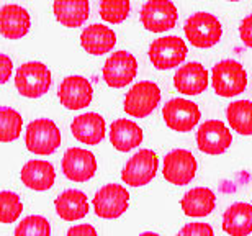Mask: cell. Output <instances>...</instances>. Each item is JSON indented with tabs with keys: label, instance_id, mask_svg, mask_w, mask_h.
<instances>
[{
	"label": "cell",
	"instance_id": "1",
	"mask_svg": "<svg viewBox=\"0 0 252 236\" xmlns=\"http://www.w3.org/2000/svg\"><path fill=\"white\" fill-rule=\"evenodd\" d=\"M25 143L33 154L48 156L61 146V132L53 120L38 118L28 125Z\"/></svg>",
	"mask_w": 252,
	"mask_h": 236
},
{
	"label": "cell",
	"instance_id": "2",
	"mask_svg": "<svg viewBox=\"0 0 252 236\" xmlns=\"http://www.w3.org/2000/svg\"><path fill=\"white\" fill-rule=\"evenodd\" d=\"M51 71L43 63H25L15 74V85L23 97H43L51 87Z\"/></svg>",
	"mask_w": 252,
	"mask_h": 236
},
{
	"label": "cell",
	"instance_id": "3",
	"mask_svg": "<svg viewBox=\"0 0 252 236\" xmlns=\"http://www.w3.org/2000/svg\"><path fill=\"white\" fill-rule=\"evenodd\" d=\"M211 80L215 92L221 97H234L243 94L248 87V74L244 67L231 59L216 64L211 71Z\"/></svg>",
	"mask_w": 252,
	"mask_h": 236
},
{
	"label": "cell",
	"instance_id": "4",
	"mask_svg": "<svg viewBox=\"0 0 252 236\" xmlns=\"http://www.w3.org/2000/svg\"><path fill=\"white\" fill-rule=\"evenodd\" d=\"M185 36L196 48H211L220 41L221 38V25L218 18L211 13L198 12L193 13L187 20L184 27Z\"/></svg>",
	"mask_w": 252,
	"mask_h": 236
},
{
	"label": "cell",
	"instance_id": "5",
	"mask_svg": "<svg viewBox=\"0 0 252 236\" xmlns=\"http://www.w3.org/2000/svg\"><path fill=\"white\" fill-rule=\"evenodd\" d=\"M160 102V89L151 80H141L131 87L125 99V112L129 117L144 118L156 110Z\"/></svg>",
	"mask_w": 252,
	"mask_h": 236
},
{
	"label": "cell",
	"instance_id": "6",
	"mask_svg": "<svg viewBox=\"0 0 252 236\" xmlns=\"http://www.w3.org/2000/svg\"><path fill=\"white\" fill-rule=\"evenodd\" d=\"M162 117L165 125L179 133L191 132L198 125L201 113L196 103L185 99H172L164 105Z\"/></svg>",
	"mask_w": 252,
	"mask_h": 236
},
{
	"label": "cell",
	"instance_id": "7",
	"mask_svg": "<svg viewBox=\"0 0 252 236\" xmlns=\"http://www.w3.org/2000/svg\"><path fill=\"white\" fill-rule=\"evenodd\" d=\"M129 194L123 185L120 184H107L95 194L94 197V210L97 217L105 220L118 218L128 210Z\"/></svg>",
	"mask_w": 252,
	"mask_h": 236
},
{
	"label": "cell",
	"instance_id": "8",
	"mask_svg": "<svg viewBox=\"0 0 252 236\" xmlns=\"http://www.w3.org/2000/svg\"><path fill=\"white\" fill-rule=\"evenodd\" d=\"M187 58V46L179 36H164L154 39L149 46V59L154 67L165 69L177 67Z\"/></svg>",
	"mask_w": 252,
	"mask_h": 236
},
{
	"label": "cell",
	"instance_id": "9",
	"mask_svg": "<svg viewBox=\"0 0 252 236\" xmlns=\"http://www.w3.org/2000/svg\"><path fill=\"white\" fill-rule=\"evenodd\" d=\"M177 8L170 0H148L141 8V23L153 33H162L177 23Z\"/></svg>",
	"mask_w": 252,
	"mask_h": 236
},
{
	"label": "cell",
	"instance_id": "10",
	"mask_svg": "<svg viewBox=\"0 0 252 236\" xmlns=\"http://www.w3.org/2000/svg\"><path fill=\"white\" fill-rule=\"evenodd\" d=\"M158 164L159 161L154 151H151V149H141L139 153H136L126 163L122 172L123 182L131 185V187H141V185L149 184L156 177Z\"/></svg>",
	"mask_w": 252,
	"mask_h": 236
},
{
	"label": "cell",
	"instance_id": "11",
	"mask_svg": "<svg viewBox=\"0 0 252 236\" xmlns=\"http://www.w3.org/2000/svg\"><path fill=\"white\" fill-rule=\"evenodd\" d=\"M162 174L174 185H187L196 174V159L187 149H174L164 158Z\"/></svg>",
	"mask_w": 252,
	"mask_h": 236
},
{
	"label": "cell",
	"instance_id": "12",
	"mask_svg": "<svg viewBox=\"0 0 252 236\" xmlns=\"http://www.w3.org/2000/svg\"><path fill=\"white\" fill-rule=\"evenodd\" d=\"M138 63L131 53L117 51L103 64V79L110 87L122 89L136 77Z\"/></svg>",
	"mask_w": 252,
	"mask_h": 236
},
{
	"label": "cell",
	"instance_id": "13",
	"mask_svg": "<svg viewBox=\"0 0 252 236\" xmlns=\"http://www.w3.org/2000/svg\"><path fill=\"white\" fill-rule=\"evenodd\" d=\"M233 136L220 120H208L196 132V144L205 154H221L231 146Z\"/></svg>",
	"mask_w": 252,
	"mask_h": 236
},
{
	"label": "cell",
	"instance_id": "14",
	"mask_svg": "<svg viewBox=\"0 0 252 236\" xmlns=\"http://www.w3.org/2000/svg\"><path fill=\"white\" fill-rule=\"evenodd\" d=\"M63 172L74 182H85L97 172V159L87 149L70 148L64 153Z\"/></svg>",
	"mask_w": 252,
	"mask_h": 236
},
{
	"label": "cell",
	"instance_id": "15",
	"mask_svg": "<svg viewBox=\"0 0 252 236\" xmlns=\"http://www.w3.org/2000/svg\"><path fill=\"white\" fill-rule=\"evenodd\" d=\"M58 97L64 107L69 110L85 108L92 102L94 97L92 84L82 76H69L59 85Z\"/></svg>",
	"mask_w": 252,
	"mask_h": 236
},
{
	"label": "cell",
	"instance_id": "16",
	"mask_svg": "<svg viewBox=\"0 0 252 236\" xmlns=\"http://www.w3.org/2000/svg\"><path fill=\"white\" fill-rule=\"evenodd\" d=\"M174 85L185 95H198L208 87V71L200 63H189L175 72Z\"/></svg>",
	"mask_w": 252,
	"mask_h": 236
},
{
	"label": "cell",
	"instance_id": "17",
	"mask_svg": "<svg viewBox=\"0 0 252 236\" xmlns=\"http://www.w3.org/2000/svg\"><path fill=\"white\" fill-rule=\"evenodd\" d=\"M30 13L20 5H5L0 8V34L8 39H20L30 32Z\"/></svg>",
	"mask_w": 252,
	"mask_h": 236
},
{
	"label": "cell",
	"instance_id": "18",
	"mask_svg": "<svg viewBox=\"0 0 252 236\" xmlns=\"http://www.w3.org/2000/svg\"><path fill=\"white\" fill-rule=\"evenodd\" d=\"M20 177L28 189L43 192V190L53 187L54 180H56V170H54V166L49 161L33 159L23 166Z\"/></svg>",
	"mask_w": 252,
	"mask_h": 236
},
{
	"label": "cell",
	"instance_id": "19",
	"mask_svg": "<svg viewBox=\"0 0 252 236\" xmlns=\"http://www.w3.org/2000/svg\"><path fill=\"white\" fill-rule=\"evenodd\" d=\"M74 138L84 144H98L105 138V120L98 113H84L70 123Z\"/></svg>",
	"mask_w": 252,
	"mask_h": 236
},
{
	"label": "cell",
	"instance_id": "20",
	"mask_svg": "<svg viewBox=\"0 0 252 236\" xmlns=\"http://www.w3.org/2000/svg\"><path fill=\"white\" fill-rule=\"evenodd\" d=\"M115 43H117V34L112 28L105 25H90L80 34V44L89 54L100 56L108 51H112Z\"/></svg>",
	"mask_w": 252,
	"mask_h": 236
},
{
	"label": "cell",
	"instance_id": "21",
	"mask_svg": "<svg viewBox=\"0 0 252 236\" xmlns=\"http://www.w3.org/2000/svg\"><path fill=\"white\" fill-rule=\"evenodd\" d=\"M110 141L118 151L128 153L131 149L138 148L143 141V130L131 120H115L110 127Z\"/></svg>",
	"mask_w": 252,
	"mask_h": 236
},
{
	"label": "cell",
	"instance_id": "22",
	"mask_svg": "<svg viewBox=\"0 0 252 236\" xmlns=\"http://www.w3.org/2000/svg\"><path fill=\"white\" fill-rule=\"evenodd\" d=\"M56 213L65 222H77L89 213L87 195L80 190H65L56 199Z\"/></svg>",
	"mask_w": 252,
	"mask_h": 236
},
{
	"label": "cell",
	"instance_id": "23",
	"mask_svg": "<svg viewBox=\"0 0 252 236\" xmlns=\"http://www.w3.org/2000/svg\"><path fill=\"white\" fill-rule=\"evenodd\" d=\"M53 10L58 22L67 28L84 25L90 15L89 0H54Z\"/></svg>",
	"mask_w": 252,
	"mask_h": 236
},
{
	"label": "cell",
	"instance_id": "24",
	"mask_svg": "<svg viewBox=\"0 0 252 236\" xmlns=\"http://www.w3.org/2000/svg\"><path fill=\"white\" fill-rule=\"evenodd\" d=\"M180 205L187 217H208L216 207V195L208 187H195L184 195Z\"/></svg>",
	"mask_w": 252,
	"mask_h": 236
},
{
	"label": "cell",
	"instance_id": "25",
	"mask_svg": "<svg viewBox=\"0 0 252 236\" xmlns=\"http://www.w3.org/2000/svg\"><path fill=\"white\" fill-rule=\"evenodd\" d=\"M223 230L231 236H249L252 233V205L234 203L223 215Z\"/></svg>",
	"mask_w": 252,
	"mask_h": 236
},
{
	"label": "cell",
	"instance_id": "26",
	"mask_svg": "<svg viewBox=\"0 0 252 236\" xmlns=\"http://www.w3.org/2000/svg\"><path fill=\"white\" fill-rule=\"evenodd\" d=\"M226 118L234 132L246 136L252 135V102L249 100H238L231 103L226 110Z\"/></svg>",
	"mask_w": 252,
	"mask_h": 236
},
{
	"label": "cell",
	"instance_id": "27",
	"mask_svg": "<svg viewBox=\"0 0 252 236\" xmlns=\"http://www.w3.org/2000/svg\"><path fill=\"white\" fill-rule=\"evenodd\" d=\"M23 118L17 110L10 107H0V141H15L22 135Z\"/></svg>",
	"mask_w": 252,
	"mask_h": 236
},
{
	"label": "cell",
	"instance_id": "28",
	"mask_svg": "<svg viewBox=\"0 0 252 236\" xmlns=\"http://www.w3.org/2000/svg\"><path fill=\"white\" fill-rule=\"evenodd\" d=\"M23 212V203L15 192H0V223L17 222Z\"/></svg>",
	"mask_w": 252,
	"mask_h": 236
},
{
	"label": "cell",
	"instance_id": "29",
	"mask_svg": "<svg viewBox=\"0 0 252 236\" xmlns=\"http://www.w3.org/2000/svg\"><path fill=\"white\" fill-rule=\"evenodd\" d=\"M131 10L129 0H102L100 17L108 23H122L128 18Z\"/></svg>",
	"mask_w": 252,
	"mask_h": 236
},
{
	"label": "cell",
	"instance_id": "30",
	"mask_svg": "<svg viewBox=\"0 0 252 236\" xmlns=\"http://www.w3.org/2000/svg\"><path fill=\"white\" fill-rule=\"evenodd\" d=\"M15 236H51V227L44 217L32 215L17 225Z\"/></svg>",
	"mask_w": 252,
	"mask_h": 236
},
{
	"label": "cell",
	"instance_id": "31",
	"mask_svg": "<svg viewBox=\"0 0 252 236\" xmlns=\"http://www.w3.org/2000/svg\"><path fill=\"white\" fill-rule=\"evenodd\" d=\"M177 236H213V228L208 223H189L180 230Z\"/></svg>",
	"mask_w": 252,
	"mask_h": 236
},
{
	"label": "cell",
	"instance_id": "32",
	"mask_svg": "<svg viewBox=\"0 0 252 236\" xmlns=\"http://www.w3.org/2000/svg\"><path fill=\"white\" fill-rule=\"evenodd\" d=\"M12 71H13V63L7 54L0 53V85L5 84L7 80L12 76Z\"/></svg>",
	"mask_w": 252,
	"mask_h": 236
},
{
	"label": "cell",
	"instance_id": "33",
	"mask_svg": "<svg viewBox=\"0 0 252 236\" xmlns=\"http://www.w3.org/2000/svg\"><path fill=\"white\" fill-rule=\"evenodd\" d=\"M239 34L246 46L252 48V15H248V17L243 20V23H241V27H239Z\"/></svg>",
	"mask_w": 252,
	"mask_h": 236
},
{
	"label": "cell",
	"instance_id": "34",
	"mask_svg": "<svg viewBox=\"0 0 252 236\" xmlns=\"http://www.w3.org/2000/svg\"><path fill=\"white\" fill-rule=\"evenodd\" d=\"M65 236H97V232L92 225L82 223V225H75L67 232Z\"/></svg>",
	"mask_w": 252,
	"mask_h": 236
},
{
	"label": "cell",
	"instance_id": "35",
	"mask_svg": "<svg viewBox=\"0 0 252 236\" xmlns=\"http://www.w3.org/2000/svg\"><path fill=\"white\" fill-rule=\"evenodd\" d=\"M139 236H159L158 233H151V232H148V233H141Z\"/></svg>",
	"mask_w": 252,
	"mask_h": 236
},
{
	"label": "cell",
	"instance_id": "36",
	"mask_svg": "<svg viewBox=\"0 0 252 236\" xmlns=\"http://www.w3.org/2000/svg\"><path fill=\"white\" fill-rule=\"evenodd\" d=\"M228 2H239V0H228Z\"/></svg>",
	"mask_w": 252,
	"mask_h": 236
}]
</instances>
